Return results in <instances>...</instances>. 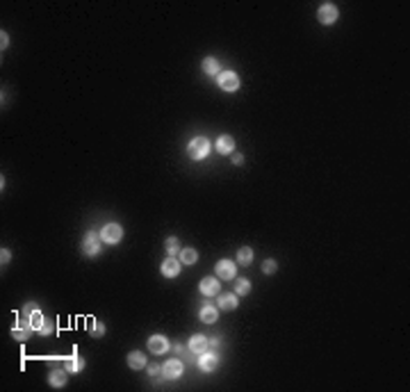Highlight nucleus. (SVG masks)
Here are the masks:
<instances>
[{
  "instance_id": "obj_18",
  "label": "nucleus",
  "mask_w": 410,
  "mask_h": 392,
  "mask_svg": "<svg viewBox=\"0 0 410 392\" xmlns=\"http://www.w3.org/2000/svg\"><path fill=\"white\" fill-rule=\"evenodd\" d=\"M128 367L130 370H144V367H146V354H142V351H130Z\"/></svg>"
},
{
  "instance_id": "obj_12",
  "label": "nucleus",
  "mask_w": 410,
  "mask_h": 392,
  "mask_svg": "<svg viewBox=\"0 0 410 392\" xmlns=\"http://www.w3.org/2000/svg\"><path fill=\"white\" fill-rule=\"evenodd\" d=\"M216 306L221 310H235L237 308V294H230V292H224V294H216Z\"/></svg>"
},
{
  "instance_id": "obj_25",
  "label": "nucleus",
  "mask_w": 410,
  "mask_h": 392,
  "mask_svg": "<svg viewBox=\"0 0 410 392\" xmlns=\"http://www.w3.org/2000/svg\"><path fill=\"white\" fill-rule=\"evenodd\" d=\"M164 246H166V253H169V256L180 253V244H178V240H176V238H169L166 242H164Z\"/></svg>"
},
{
  "instance_id": "obj_5",
  "label": "nucleus",
  "mask_w": 410,
  "mask_h": 392,
  "mask_svg": "<svg viewBox=\"0 0 410 392\" xmlns=\"http://www.w3.org/2000/svg\"><path fill=\"white\" fill-rule=\"evenodd\" d=\"M121 238H123V228L118 226V224H105L102 226V230H100V240L105 244H116V242H121Z\"/></svg>"
},
{
  "instance_id": "obj_16",
  "label": "nucleus",
  "mask_w": 410,
  "mask_h": 392,
  "mask_svg": "<svg viewBox=\"0 0 410 392\" xmlns=\"http://www.w3.org/2000/svg\"><path fill=\"white\" fill-rule=\"evenodd\" d=\"M66 381H68V372L66 370H52L50 374H48V383H50L52 388L66 386Z\"/></svg>"
},
{
  "instance_id": "obj_7",
  "label": "nucleus",
  "mask_w": 410,
  "mask_h": 392,
  "mask_svg": "<svg viewBox=\"0 0 410 392\" xmlns=\"http://www.w3.org/2000/svg\"><path fill=\"white\" fill-rule=\"evenodd\" d=\"M198 290H200V294H205V296H216V294L221 292V280L216 278V276H205V278L198 283Z\"/></svg>"
},
{
  "instance_id": "obj_13",
  "label": "nucleus",
  "mask_w": 410,
  "mask_h": 392,
  "mask_svg": "<svg viewBox=\"0 0 410 392\" xmlns=\"http://www.w3.org/2000/svg\"><path fill=\"white\" fill-rule=\"evenodd\" d=\"M214 148H216V153L228 155V153H232V150H235V140H232L230 134H221L219 140H216Z\"/></svg>"
},
{
  "instance_id": "obj_28",
  "label": "nucleus",
  "mask_w": 410,
  "mask_h": 392,
  "mask_svg": "<svg viewBox=\"0 0 410 392\" xmlns=\"http://www.w3.org/2000/svg\"><path fill=\"white\" fill-rule=\"evenodd\" d=\"M10 260H12V253L7 251V248H2V251H0V264L5 267V264H10Z\"/></svg>"
},
{
  "instance_id": "obj_10",
  "label": "nucleus",
  "mask_w": 410,
  "mask_h": 392,
  "mask_svg": "<svg viewBox=\"0 0 410 392\" xmlns=\"http://www.w3.org/2000/svg\"><path fill=\"white\" fill-rule=\"evenodd\" d=\"M198 367L203 372H214L216 367H219V354H214V351H203V354H198Z\"/></svg>"
},
{
  "instance_id": "obj_30",
  "label": "nucleus",
  "mask_w": 410,
  "mask_h": 392,
  "mask_svg": "<svg viewBox=\"0 0 410 392\" xmlns=\"http://www.w3.org/2000/svg\"><path fill=\"white\" fill-rule=\"evenodd\" d=\"M0 46H2V50H7V46H10V36H7V32H0Z\"/></svg>"
},
{
  "instance_id": "obj_26",
  "label": "nucleus",
  "mask_w": 410,
  "mask_h": 392,
  "mask_svg": "<svg viewBox=\"0 0 410 392\" xmlns=\"http://www.w3.org/2000/svg\"><path fill=\"white\" fill-rule=\"evenodd\" d=\"M276 269H278V262H276V260H272V258H269V260H264V262H262V272H264L266 276H272V274H276Z\"/></svg>"
},
{
  "instance_id": "obj_23",
  "label": "nucleus",
  "mask_w": 410,
  "mask_h": 392,
  "mask_svg": "<svg viewBox=\"0 0 410 392\" xmlns=\"http://www.w3.org/2000/svg\"><path fill=\"white\" fill-rule=\"evenodd\" d=\"M248 292H251V280H248V278H240V280H237V283H235V294H237V296H240V294L244 296V294H248Z\"/></svg>"
},
{
  "instance_id": "obj_22",
  "label": "nucleus",
  "mask_w": 410,
  "mask_h": 392,
  "mask_svg": "<svg viewBox=\"0 0 410 392\" xmlns=\"http://www.w3.org/2000/svg\"><path fill=\"white\" fill-rule=\"evenodd\" d=\"M237 262L240 264H251L253 262V248H248V246H242L240 251H237Z\"/></svg>"
},
{
  "instance_id": "obj_1",
  "label": "nucleus",
  "mask_w": 410,
  "mask_h": 392,
  "mask_svg": "<svg viewBox=\"0 0 410 392\" xmlns=\"http://www.w3.org/2000/svg\"><path fill=\"white\" fill-rule=\"evenodd\" d=\"M190 158L192 160H205L208 155H210V142L205 140V137H194L190 142Z\"/></svg>"
},
{
  "instance_id": "obj_27",
  "label": "nucleus",
  "mask_w": 410,
  "mask_h": 392,
  "mask_svg": "<svg viewBox=\"0 0 410 392\" xmlns=\"http://www.w3.org/2000/svg\"><path fill=\"white\" fill-rule=\"evenodd\" d=\"M89 333H92L94 338H102V336H105V326H102L100 322H94L92 328H89Z\"/></svg>"
},
{
  "instance_id": "obj_32",
  "label": "nucleus",
  "mask_w": 410,
  "mask_h": 392,
  "mask_svg": "<svg viewBox=\"0 0 410 392\" xmlns=\"http://www.w3.org/2000/svg\"><path fill=\"white\" fill-rule=\"evenodd\" d=\"M232 164H237V166L244 164V158H242V155H235V158H232Z\"/></svg>"
},
{
  "instance_id": "obj_11",
  "label": "nucleus",
  "mask_w": 410,
  "mask_h": 392,
  "mask_svg": "<svg viewBox=\"0 0 410 392\" xmlns=\"http://www.w3.org/2000/svg\"><path fill=\"white\" fill-rule=\"evenodd\" d=\"M148 349H150V354H155V356H164V354L171 349V344L164 336H150L148 338Z\"/></svg>"
},
{
  "instance_id": "obj_2",
  "label": "nucleus",
  "mask_w": 410,
  "mask_h": 392,
  "mask_svg": "<svg viewBox=\"0 0 410 392\" xmlns=\"http://www.w3.org/2000/svg\"><path fill=\"white\" fill-rule=\"evenodd\" d=\"M100 235H96L94 230H87L84 232V238H82V251H84V256H89V258H94V256H98L100 253Z\"/></svg>"
},
{
  "instance_id": "obj_4",
  "label": "nucleus",
  "mask_w": 410,
  "mask_h": 392,
  "mask_svg": "<svg viewBox=\"0 0 410 392\" xmlns=\"http://www.w3.org/2000/svg\"><path fill=\"white\" fill-rule=\"evenodd\" d=\"M216 84H219L224 92H237L240 89V76L235 71H221L216 76Z\"/></svg>"
},
{
  "instance_id": "obj_19",
  "label": "nucleus",
  "mask_w": 410,
  "mask_h": 392,
  "mask_svg": "<svg viewBox=\"0 0 410 392\" xmlns=\"http://www.w3.org/2000/svg\"><path fill=\"white\" fill-rule=\"evenodd\" d=\"M28 322H30V326H32V328H34V330H39L41 326L46 324V317L41 315V310L32 308V310H30V315H28Z\"/></svg>"
},
{
  "instance_id": "obj_8",
  "label": "nucleus",
  "mask_w": 410,
  "mask_h": 392,
  "mask_svg": "<svg viewBox=\"0 0 410 392\" xmlns=\"http://www.w3.org/2000/svg\"><path fill=\"white\" fill-rule=\"evenodd\" d=\"M214 272H216V278H224V280H232L235 278V274H237V269H235V262L232 260H219V262L214 264Z\"/></svg>"
},
{
  "instance_id": "obj_29",
  "label": "nucleus",
  "mask_w": 410,
  "mask_h": 392,
  "mask_svg": "<svg viewBox=\"0 0 410 392\" xmlns=\"http://www.w3.org/2000/svg\"><path fill=\"white\" fill-rule=\"evenodd\" d=\"M52 330H55V328H52V324H50V322H46V324L39 328V333H41V336H50Z\"/></svg>"
},
{
  "instance_id": "obj_21",
  "label": "nucleus",
  "mask_w": 410,
  "mask_h": 392,
  "mask_svg": "<svg viewBox=\"0 0 410 392\" xmlns=\"http://www.w3.org/2000/svg\"><path fill=\"white\" fill-rule=\"evenodd\" d=\"M180 262L182 264H194L196 260H198V253H196V248H180Z\"/></svg>"
},
{
  "instance_id": "obj_3",
  "label": "nucleus",
  "mask_w": 410,
  "mask_h": 392,
  "mask_svg": "<svg viewBox=\"0 0 410 392\" xmlns=\"http://www.w3.org/2000/svg\"><path fill=\"white\" fill-rule=\"evenodd\" d=\"M338 5H333V2H324V5H319L317 10V18L319 23H324V26H333L335 21H338Z\"/></svg>"
},
{
  "instance_id": "obj_15",
  "label": "nucleus",
  "mask_w": 410,
  "mask_h": 392,
  "mask_svg": "<svg viewBox=\"0 0 410 392\" xmlns=\"http://www.w3.org/2000/svg\"><path fill=\"white\" fill-rule=\"evenodd\" d=\"M198 317H200V322H203V324H214L216 317H219V310H216V306L205 304L203 308H200Z\"/></svg>"
},
{
  "instance_id": "obj_31",
  "label": "nucleus",
  "mask_w": 410,
  "mask_h": 392,
  "mask_svg": "<svg viewBox=\"0 0 410 392\" xmlns=\"http://www.w3.org/2000/svg\"><path fill=\"white\" fill-rule=\"evenodd\" d=\"M160 374H162V367L160 365H150L148 367V376H160Z\"/></svg>"
},
{
  "instance_id": "obj_14",
  "label": "nucleus",
  "mask_w": 410,
  "mask_h": 392,
  "mask_svg": "<svg viewBox=\"0 0 410 392\" xmlns=\"http://www.w3.org/2000/svg\"><path fill=\"white\" fill-rule=\"evenodd\" d=\"M64 370H66L68 374H78V372L84 370V360H82V358L78 356V351L73 354V356L64 358Z\"/></svg>"
},
{
  "instance_id": "obj_9",
  "label": "nucleus",
  "mask_w": 410,
  "mask_h": 392,
  "mask_svg": "<svg viewBox=\"0 0 410 392\" xmlns=\"http://www.w3.org/2000/svg\"><path fill=\"white\" fill-rule=\"evenodd\" d=\"M180 267H182L180 260H176L174 256H166V260L160 264V272H162L164 278H176V276L180 274Z\"/></svg>"
},
{
  "instance_id": "obj_24",
  "label": "nucleus",
  "mask_w": 410,
  "mask_h": 392,
  "mask_svg": "<svg viewBox=\"0 0 410 392\" xmlns=\"http://www.w3.org/2000/svg\"><path fill=\"white\" fill-rule=\"evenodd\" d=\"M12 338L18 342H26L28 338H30V328H26V326H23V328H12Z\"/></svg>"
},
{
  "instance_id": "obj_20",
  "label": "nucleus",
  "mask_w": 410,
  "mask_h": 392,
  "mask_svg": "<svg viewBox=\"0 0 410 392\" xmlns=\"http://www.w3.org/2000/svg\"><path fill=\"white\" fill-rule=\"evenodd\" d=\"M219 60H216V57H205V60H203V71L205 73H208V76H219Z\"/></svg>"
},
{
  "instance_id": "obj_6",
  "label": "nucleus",
  "mask_w": 410,
  "mask_h": 392,
  "mask_svg": "<svg viewBox=\"0 0 410 392\" xmlns=\"http://www.w3.org/2000/svg\"><path fill=\"white\" fill-rule=\"evenodd\" d=\"M182 372H184V365L180 360H166L162 365V374L160 376L166 378V381H178L182 376Z\"/></svg>"
},
{
  "instance_id": "obj_17",
  "label": "nucleus",
  "mask_w": 410,
  "mask_h": 392,
  "mask_svg": "<svg viewBox=\"0 0 410 392\" xmlns=\"http://www.w3.org/2000/svg\"><path fill=\"white\" fill-rule=\"evenodd\" d=\"M208 344L210 342L205 340V336H200V333H196V336H192V340H190V351L192 354H203V351H208Z\"/></svg>"
}]
</instances>
